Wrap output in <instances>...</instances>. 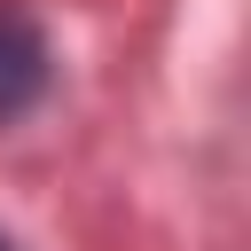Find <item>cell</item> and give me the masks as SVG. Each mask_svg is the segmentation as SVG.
Listing matches in <instances>:
<instances>
[{"label": "cell", "instance_id": "obj_2", "mask_svg": "<svg viewBox=\"0 0 251 251\" xmlns=\"http://www.w3.org/2000/svg\"><path fill=\"white\" fill-rule=\"evenodd\" d=\"M0 251H16V243H8V235H0Z\"/></svg>", "mask_w": 251, "mask_h": 251}, {"label": "cell", "instance_id": "obj_1", "mask_svg": "<svg viewBox=\"0 0 251 251\" xmlns=\"http://www.w3.org/2000/svg\"><path fill=\"white\" fill-rule=\"evenodd\" d=\"M47 71H55L47 31H39L24 8H0V126L24 118V110L47 94Z\"/></svg>", "mask_w": 251, "mask_h": 251}]
</instances>
